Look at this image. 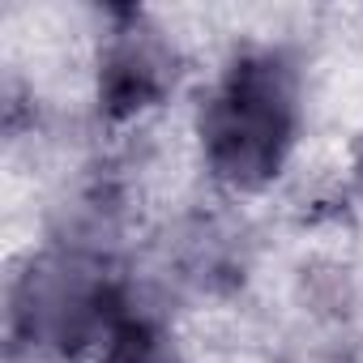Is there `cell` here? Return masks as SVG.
I'll list each match as a JSON object with an SVG mask.
<instances>
[{"mask_svg":"<svg viewBox=\"0 0 363 363\" xmlns=\"http://www.w3.org/2000/svg\"><path fill=\"white\" fill-rule=\"evenodd\" d=\"M295 73L282 56L261 52L235 60L201 116L214 175L240 189L265 184L295 141Z\"/></svg>","mask_w":363,"mask_h":363,"instance_id":"6da1fadb","label":"cell"},{"mask_svg":"<svg viewBox=\"0 0 363 363\" xmlns=\"http://www.w3.org/2000/svg\"><path fill=\"white\" fill-rule=\"evenodd\" d=\"M120 18L124 26L111 30V43L103 52L99 90L111 116H133L141 107H154L175 86V56L141 13L124 9Z\"/></svg>","mask_w":363,"mask_h":363,"instance_id":"7a4b0ae2","label":"cell"},{"mask_svg":"<svg viewBox=\"0 0 363 363\" xmlns=\"http://www.w3.org/2000/svg\"><path fill=\"white\" fill-rule=\"evenodd\" d=\"M107 363H179V350L158 325L124 320L107 342Z\"/></svg>","mask_w":363,"mask_h":363,"instance_id":"3957f363","label":"cell"},{"mask_svg":"<svg viewBox=\"0 0 363 363\" xmlns=\"http://www.w3.org/2000/svg\"><path fill=\"white\" fill-rule=\"evenodd\" d=\"M359 175H363V150H359Z\"/></svg>","mask_w":363,"mask_h":363,"instance_id":"277c9868","label":"cell"}]
</instances>
